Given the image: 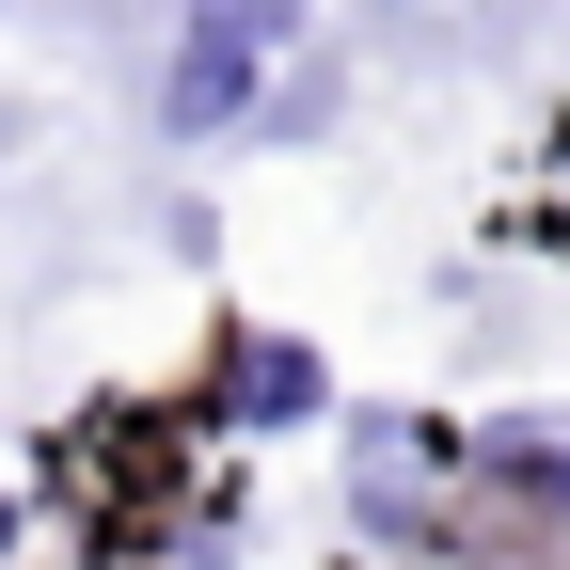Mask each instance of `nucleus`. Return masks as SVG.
I'll use <instances>...</instances> for the list:
<instances>
[{
	"label": "nucleus",
	"instance_id": "423d86ee",
	"mask_svg": "<svg viewBox=\"0 0 570 570\" xmlns=\"http://www.w3.org/2000/svg\"><path fill=\"white\" fill-rule=\"evenodd\" d=\"M554 175H570V127H554Z\"/></svg>",
	"mask_w": 570,
	"mask_h": 570
},
{
	"label": "nucleus",
	"instance_id": "f03ea898",
	"mask_svg": "<svg viewBox=\"0 0 570 570\" xmlns=\"http://www.w3.org/2000/svg\"><path fill=\"white\" fill-rule=\"evenodd\" d=\"M302 412H333L317 348L302 333H223V428H302Z\"/></svg>",
	"mask_w": 570,
	"mask_h": 570
},
{
	"label": "nucleus",
	"instance_id": "39448f33",
	"mask_svg": "<svg viewBox=\"0 0 570 570\" xmlns=\"http://www.w3.org/2000/svg\"><path fill=\"white\" fill-rule=\"evenodd\" d=\"M17 539H32V508H17V491H0V554H17Z\"/></svg>",
	"mask_w": 570,
	"mask_h": 570
},
{
	"label": "nucleus",
	"instance_id": "20e7f679",
	"mask_svg": "<svg viewBox=\"0 0 570 570\" xmlns=\"http://www.w3.org/2000/svg\"><path fill=\"white\" fill-rule=\"evenodd\" d=\"M302 17H317V0H190L175 32H223V48H254V63H269L285 32H302Z\"/></svg>",
	"mask_w": 570,
	"mask_h": 570
},
{
	"label": "nucleus",
	"instance_id": "7ed1b4c3",
	"mask_svg": "<svg viewBox=\"0 0 570 570\" xmlns=\"http://www.w3.org/2000/svg\"><path fill=\"white\" fill-rule=\"evenodd\" d=\"M254 80H269L254 48H223V32H175V63H159V127H175V142H223V127L254 111Z\"/></svg>",
	"mask_w": 570,
	"mask_h": 570
},
{
	"label": "nucleus",
	"instance_id": "f257e3e1",
	"mask_svg": "<svg viewBox=\"0 0 570 570\" xmlns=\"http://www.w3.org/2000/svg\"><path fill=\"white\" fill-rule=\"evenodd\" d=\"M460 475L508 491V508H539V523H570V428H539V412H475L460 428Z\"/></svg>",
	"mask_w": 570,
	"mask_h": 570
}]
</instances>
